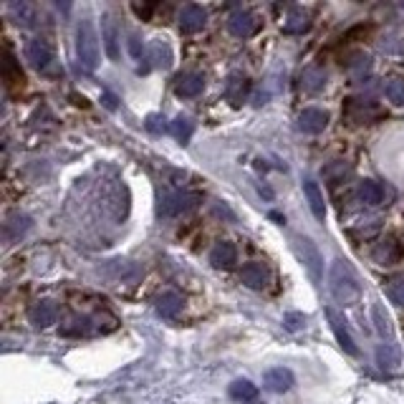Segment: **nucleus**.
<instances>
[{"instance_id":"1","label":"nucleus","mask_w":404,"mask_h":404,"mask_svg":"<svg viewBox=\"0 0 404 404\" xmlns=\"http://www.w3.org/2000/svg\"><path fill=\"white\" fill-rule=\"evenodd\" d=\"M328 288H331V296H334L336 303L342 306H354L356 301L362 298V283H359V276L351 268L346 258H336L331 263V273H328Z\"/></svg>"},{"instance_id":"2","label":"nucleus","mask_w":404,"mask_h":404,"mask_svg":"<svg viewBox=\"0 0 404 404\" xmlns=\"http://www.w3.org/2000/svg\"><path fill=\"white\" fill-rule=\"evenodd\" d=\"M76 56L86 71H96L99 66V35L91 18H81L76 28Z\"/></svg>"},{"instance_id":"3","label":"nucleus","mask_w":404,"mask_h":404,"mask_svg":"<svg viewBox=\"0 0 404 404\" xmlns=\"http://www.w3.org/2000/svg\"><path fill=\"white\" fill-rule=\"evenodd\" d=\"M293 248H296L298 258L303 260V265L308 268V276L314 280H321V276H323V258H321V253H319V248H316L314 240L306 235H296L293 237Z\"/></svg>"},{"instance_id":"4","label":"nucleus","mask_w":404,"mask_h":404,"mask_svg":"<svg viewBox=\"0 0 404 404\" xmlns=\"http://www.w3.org/2000/svg\"><path fill=\"white\" fill-rule=\"evenodd\" d=\"M197 202H200V195H197V192H172V195H165V197H162L160 215L162 217L182 215V212H190V210H195Z\"/></svg>"},{"instance_id":"5","label":"nucleus","mask_w":404,"mask_h":404,"mask_svg":"<svg viewBox=\"0 0 404 404\" xmlns=\"http://www.w3.org/2000/svg\"><path fill=\"white\" fill-rule=\"evenodd\" d=\"M326 319H328V326H331V331H334V336H336V342L342 344L344 351H346L348 356H359V346H356L354 336L348 334L344 316L339 314V311H336L334 306H328L326 308Z\"/></svg>"},{"instance_id":"6","label":"nucleus","mask_w":404,"mask_h":404,"mask_svg":"<svg viewBox=\"0 0 404 404\" xmlns=\"http://www.w3.org/2000/svg\"><path fill=\"white\" fill-rule=\"evenodd\" d=\"M379 109H376L371 101H359V99H348L346 106H344V119L348 124H371L379 119Z\"/></svg>"},{"instance_id":"7","label":"nucleus","mask_w":404,"mask_h":404,"mask_svg":"<svg viewBox=\"0 0 404 404\" xmlns=\"http://www.w3.org/2000/svg\"><path fill=\"white\" fill-rule=\"evenodd\" d=\"M205 23H208V10L202 6H195V3H190L180 10V31L182 33H197V31L205 28Z\"/></svg>"},{"instance_id":"8","label":"nucleus","mask_w":404,"mask_h":404,"mask_svg":"<svg viewBox=\"0 0 404 404\" xmlns=\"http://www.w3.org/2000/svg\"><path fill=\"white\" fill-rule=\"evenodd\" d=\"M202 89H205V76L197 74V71H185V74L174 78V94L180 99L197 96V94H202Z\"/></svg>"},{"instance_id":"9","label":"nucleus","mask_w":404,"mask_h":404,"mask_svg":"<svg viewBox=\"0 0 404 404\" xmlns=\"http://www.w3.org/2000/svg\"><path fill=\"white\" fill-rule=\"evenodd\" d=\"M328 126V112L319 106H308L298 114V129L306 134H319Z\"/></svg>"},{"instance_id":"10","label":"nucleus","mask_w":404,"mask_h":404,"mask_svg":"<svg viewBox=\"0 0 404 404\" xmlns=\"http://www.w3.org/2000/svg\"><path fill=\"white\" fill-rule=\"evenodd\" d=\"M240 280H243V286L253 288V291H263L271 283V273L263 263H245L240 271Z\"/></svg>"},{"instance_id":"11","label":"nucleus","mask_w":404,"mask_h":404,"mask_svg":"<svg viewBox=\"0 0 404 404\" xmlns=\"http://www.w3.org/2000/svg\"><path fill=\"white\" fill-rule=\"evenodd\" d=\"M228 31H230L235 38H248L258 31V21L255 15L248 13V10H235V13L228 18Z\"/></svg>"},{"instance_id":"12","label":"nucleus","mask_w":404,"mask_h":404,"mask_svg":"<svg viewBox=\"0 0 404 404\" xmlns=\"http://www.w3.org/2000/svg\"><path fill=\"white\" fill-rule=\"evenodd\" d=\"M263 387L276 392V394H283L293 387V371L286 367H273L263 374Z\"/></svg>"},{"instance_id":"13","label":"nucleus","mask_w":404,"mask_h":404,"mask_svg":"<svg viewBox=\"0 0 404 404\" xmlns=\"http://www.w3.org/2000/svg\"><path fill=\"white\" fill-rule=\"evenodd\" d=\"M26 58L31 61V66H35V69H46L51 63V46L46 38H41V35H35V38H31L28 43H26Z\"/></svg>"},{"instance_id":"14","label":"nucleus","mask_w":404,"mask_h":404,"mask_svg":"<svg viewBox=\"0 0 404 404\" xmlns=\"http://www.w3.org/2000/svg\"><path fill=\"white\" fill-rule=\"evenodd\" d=\"M371 255H374V260L379 265H394L402 258V245H399L394 237H384L382 243H376Z\"/></svg>"},{"instance_id":"15","label":"nucleus","mask_w":404,"mask_h":404,"mask_svg":"<svg viewBox=\"0 0 404 404\" xmlns=\"http://www.w3.org/2000/svg\"><path fill=\"white\" fill-rule=\"evenodd\" d=\"M248 91H251V81L243 76V74H233L228 78V84H225V99L230 101L233 106H240L248 96Z\"/></svg>"},{"instance_id":"16","label":"nucleus","mask_w":404,"mask_h":404,"mask_svg":"<svg viewBox=\"0 0 404 404\" xmlns=\"http://www.w3.org/2000/svg\"><path fill=\"white\" fill-rule=\"evenodd\" d=\"M210 263L215 268H230V265L237 263V248L228 240L217 243L212 251H210Z\"/></svg>"},{"instance_id":"17","label":"nucleus","mask_w":404,"mask_h":404,"mask_svg":"<svg viewBox=\"0 0 404 404\" xmlns=\"http://www.w3.org/2000/svg\"><path fill=\"white\" fill-rule=\"evenodd\" d=\"M303 195H306L308 208H311L316 220H323V217H326V202H323V192H321L319 182L306 180V185H303Z\"/></svg>"},{"instance_id":"18","label":"nucleus","mask_w":404,"mask_h":404,"mask_svg":"<svg viewBox=\"0 0 404 404\" xmlns=\"http://www.w3.org/2000/svg\"><path fill=\"white\" fill-rule=\"evenodd\" d=\"M56 319H58V308L51 301H41V303H35L31 308V323L38 328H46L51 323H56Z\"/></svg>"},{"instance_id":"19","label":"nucleus","mask_w":404,"mask_h":404,"mask_svg":"<svg viewBox=\"0 0 404 404\" xmlns=\"http://www.w3.org/2000/svg\"><path fill=\"white\" fill-rule=\"evenodd\" d=\"M154 308H157V314H160L162 319H174V316L182 311V296L174 291L162 293V296H157V301H154Z\"/></svg>"},{"instance_id":"20","label":"nucleus","mask_w":404,"mask_h":404,"mask_svg":"<svg viewBox=\"0 0 404 404\" xmlns=\"http://www.w3.org/2000/svg\"><path fill=\"white\" fill-rule=\"evenodd\" d=\"M301 86H303V91H308V94H319V91L326 86V71L321 69V66H308V69L303 71V76H301Z\"/></svg>"},{"instance_id":"21","label":"nucleus","mask_w":404,"mask_h":404,"mask_svg":"<svg viewBox=\"0 0 404 404\" xmlns=\"http://www.w3.org/2000/svg\"><path fill=\"white\" fill-rule=\"evenodd\" d=\"M149 58L157 69H169L172 66V49L167 46V41H162V38H154L149 43Z\"/></svg>"},{"instance_id":"22","label":"nucleus","mask_w":404,"mask_h":404,"mask_svg":"<svg viewBox=\"0 0 404 404\" xmlns=\"http://www.w3.org/2000/svg\"><path fill=\"white\" fill-rule=\"evenodd\" d=\"M359 197H362L367 205H382L384 202V185L376 180H364L359 185Z\"/></svg>"},{"instance_id":"23","label":"nucleus","mask_w":404,"mask_h":404,"mask_svg":"<svg viewBox=\"0 0 404 404\" xmlns=\"http://www.w3.org/2000/svg\"><path fill=\"white\" fill-rule=\"evenodd\" d=\"M311 21H308V13L303 8H293L291 13H288L286 23H283V33H303L308 31Z\"/></svg>"},{"instance_id":"24","label":"nucleus","mask_w":404,"mask_h":404,"mask_svg":"<svg viewBox=\"0 0 404 404\" xmlns=\"http://www.w3.org/2000/svg\"><path fill=\"white\" fill-rule=\"evenodd\" d=\"M371 316H374L376 331L382 336H387V339H392L394 328H392V319H389V314H387V308L382 306V301H374V303H371Z\"/></svg>"},{"instance_id":"25","label":"nucleus","mask_w":404,"mask_h":404,"mask_svg":"<svg viewBox=\"0 0 404 404\" xmlns=\"http://www.w3.org/2000/svg\"><path fill=\"white\" fill-rule=\"evenodd\" d=\"M230 397L237 399V402H253V399L258 397V387L248 379H237V382L230 384Z\"/></svg>"},{"instance_id":"26","label":"nucleus","mask_w":404,"mask_h":404,"mask_svg":"<svg viewBox=\"0 0 404 404\" xmlns=\"http://www.w3.org/2000/svg\"><path fill=\"white\" fill-rule=\"evenodd\" d=\"M399 359H402V354H399V346H394V344H382L376 348V362L382 369H394Z\"/></svg>"},{"instance_id":"27","label":"nucleus","mask_w":404,"mask_h":404,"mask_svg":"<svg viewBox=\"0 0 404 404\" xmlns=\"http://www.w3.org/2000/svg\"><path fill=\"white\" fill-rule=\"evenodd\" d=\"M384 283H387V298L397 306H404V273H394Z\"/></svg>"},{"instance_id":"28","label":"nucleus","mask_w":404,"mask_h":404,"mask_svg":"<svg viewBox=\"0 0 404 404\" xmlns=\"http://www.w3.org/2000/svg\"><path fill=\"white\" fill-rule=\"evenodd\" d=\"M169 132L174 134V140H177V142L187 144L190 137H192V132H195V124H192L187 117H177L172 124H169Z\"/></svg>"},{"instance_id":"29","label":"nucleus","mask_w":404,"mask_h":404,"mask_svg":"<svg viewBox=\"0 0 404 404\" xmlns=\"http://www.w3.org/2000/svg\"><path fill=\"white\" fill-rule=\"evenodd\" d=\"M104 46H106V53L109 58H119V46H117V26L112 23L109 15H104Z\"/></svg>"},{"instance_id":"30","label":"nucleus","mask_w":404,"mask_h":404,"mask_svg":"<svg viewBox=\"0 0 404 404\" xmlns=\"http://www.w3.org/2000/svg\"><path fill=\"white\" fill-rule=\"evenodd\" d=\"M369 69H371V58L367 56V53H356V56L348 61V74H351V78H356V81L367 76Z\"/></svg>"},{"instance_id":"31","label":"nucleus","mask_w":404,"mask_h":404,"mask_svg":"<svg viewBox=\"0 0 404 404\" xmlns=\"http://www.w3.org/2000/svg\"><path fill=\"white\" fill-rule=\"evenodd\" d=\"M3 76H6L8 84H13V81H21V84H23V71L15 66V58L10 56V51H6V61H3Z\"/></svg>"},{"instance_id":"32","label":"nucleus","mask_w":404,"mask_h":404,"mask_svg":"<svg viewBox=\"0 0 404 404\" xmlns=\"http://www.w3.org/2000/svg\"><path fill=\"white\" fill-rule=\"evenodd\" d=\"M384 94H387V99H389L392 104L404 106V78H392Z\"/></svg>"},{"instance_id":"33","label":"nucleus","mask_w":404,"mask_h":404,"mask_svg":"<svg viewBox=\"0 0 404 404\" xmlns=\"http://www.w3.org/2000/svg\"><path fill=\"white\" fill-rule=\"evenodd\" d=\"M283 323H286L288 331H298V328L306 326V316H303V314H286Z\"/></svg>"},{"instance_id":"34","label":"nucleus","mask_w":404,"mask_h":404,"mask_svg":"<svg viewBox=\"0 0 404 404\" xmlns=\"http://www.w3.org/2000/svg\"><path fill=\"white\" fill-rule=\"evenodd\" d=\"M165 121H167V119L165 117H157V114H152V117H146V129H149V132H154V134H160V132H165V129H167V124H165Z\"/></svg>"},{"instance_id":"35","label":"nucleus","mask_w":404,"mask_h":404,"mask_svg":"<svg viewBox=\"0 0 404 404\" xmlns=\"http://www.w3.org/2000/svg\"><path fill=\"white\" fill-rule=\"evenodd\" d=\"M132 10L140 15V18H149V13L154 10V6H132Z\"/></svg>"},{"instance_id":"36","label":"nucleus","mask_w":404,"mask_h":404,"mask_svg":"<svg viewBox=\"0 0 404 404\" xmlns=\"http://www.w3.org/2000/svg\"><path fill=\"white\" fill-rule=\"evenodd\" d=\"M129 49H132L134 56L140 58V38H132V41H129Z\"/></svg>"},{"instance_id":"37","label":"nucleus","mask_w":404,"mask_h":404,"mask_svg":"<svg viewBox=\"0 0 404 404\" xmlns=\"http://www.w3.org/2000/svg\"><path fill=\"white\" fill-rule=\"evenodd\" d=\"M104 101H106V106H109V109H117V99H114L112 94H106Z\"/></svg>"}]
</instances>
